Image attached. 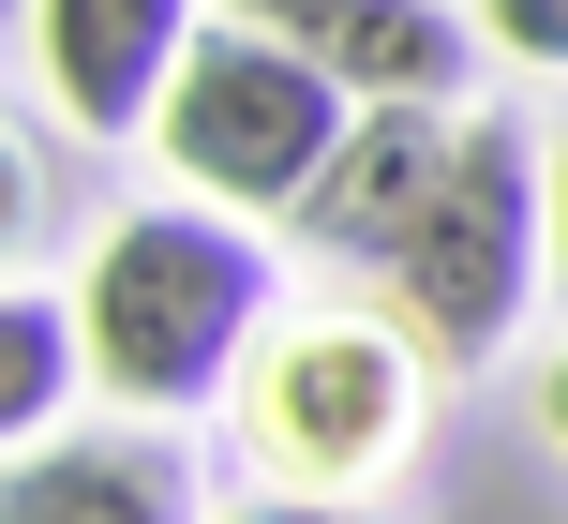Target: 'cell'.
Instances as JSON below:
<instances>
[{
	"mask_svg": "<svg viewBox=\"0 0 568 524\" xmlns=\"http://www.w3.org/2000/svg\"><path fill=\"white\" fill-rule=\"evenodd\" d=\"M255 315H270V255L225 195L210 210H135L105 225L75 285V345H90V390L135 420H195L210 390L255 360Z\"/></svg>",
	"mask_w": 568,
	"mask_h": 524,
	"instance_id": "cell-1",
	"label": "cell"
},
{
	"mask_svg": "<svg viewBox=\"0 0 568 524\" xmlns=\"http://www.w3.org/2000/svg\"><path fill=\"white\" fill-rule=\"evenodd\" d=\"M539 435L568 450V345H554V375H539Z\"/></svg>",
	"mask_w": 568,
	"mask_h": 524,
	"instance_id": "cell-12",
	"label": "cell"
},
{
	"mask_svg": "<svg viewBox=\"0 0 568 524\" xmlns=\"http://www.w3.org/2000/svg\"><path fill=\"white\" fill-rule=\"evenodd\" d=\"M479 30L524 60V75H568V0H479Z\"/></svg>",
	"mask_w": 568,
	"mask_h": 524,
	"instance_id": "cell-10",
	"label": "cell"
},
{
	"mask_svg": "<svg viewBox=\"0 0 568 524\" xmlns=\"http://www.w3.org/2000/svg\"><path fill=\"white\" fill-rule=\"evenodd\" d=\"M524 285H539V135L509 105H479L449 135V180H434L419 240L389 255V330L434 360V375H479L509 345Z\"/></svg>",
	"mask_w": 568,
	"mask_h": 524,
	"instance_id": "cell-2",
	"label": "cell"
},
{
	"mask_svg": "<svg viewBox=\"0 0 568 524\" xmlns=\"http://www.w3.org/2000/svg\"><path fill=\"white\" fill-rule=\"evenodd\" d=\"M90 345H60V300H0V420L16 435H45V405L75 390Z\"/></svg>",
	"mask_w": 568,
	"mask_h": 524,
	"instance_id": "cell-9",
	"label": "cell"
},
{
	"mask_svg": "<svg viewBox=\"0 0 568 524\" xmlns=\"http://www.w3.org/2000/svg\"><path fill=\"white\" fill-rule=\"evenodd\" d=\"M210 16H255L270 46H300L314 75H344L359 105H389V90L449 105V90L479 75V46H494V30L449 16V0H210Z\"/></svg>",
	"mask_w": 568,
	"mask_h": 524,
	"instance_id": "cell-7",
	"label": "cell"
},
{
	"mask_svg": "<svg viewBox=\"0 0 568 524\" xmlns=\"http://www.w3.org/2000/svg\"><path fill=\"white\" fill-rule=\"evenodd\" d=\"M344 120H359L344 75H314V60L270 46L255 16H210L195 46H180V75H165L150 150H165L195 195H225V210H300V180L344 150Z\"/></svg>",
	"mask_w": 568,
	"mask_h": 524,
	"instance_id": "cell-3",
	"label": "cell"
},
{
	"mask_svg": "<svg viewBox=\"0 0 568 524\" xmlns=\"http://www.w3.org/2000/svg\"><path fill=\"white\" fill-rule=\"evenodd\" d=\"M434 360L404 345L389 315H300L270 330L255 360H240V435H255L270 480H300V495H344V480H374L404 450V405H419Z\"/></svg>",
	"mask_w": 568,
	"mask_h": 524,
	"instance_id": "cell-4",
	"label": "cell"
},
{
	"mask_svg": "<svg viewBox=\"0 0 568 524\" xmlns=\"http://www.w3.org/2000/svg\"><path fill=\"white\" fill-rule=\"evenodd\" d=\"M0 524H210L180 435H30L0 480Z\"/></svg>",
	"mask_w": 568,
	"mask_h": 524,
	"instance_id": "cell-8",
	"label": "cell"
},
{
	"mask_svg": "<svg viewBox=\"0 0 568 524\" xmlns=\"http://www.w3.org/2000/svg\"><path fill=\"white\" fill-rule=\"evenodd\" d=\"M240 524H359V510H344V495H300V480H284V495H255Z\"/></svg>",
	"mask_w": 568,
	"mask_h": 524,
	"instance_id": "cell-11",
	"label": "cell"
},
{
	"mask_svg": "<svg viewBox=\"0 0 568 524\" xmlns=\"http://www.w3.org/2000/svg\"><path fill=\"white\" fill-rule=\"evenodd\" d=\"M449 135L464 120L449 105H419V90H389V105H359L344 120V150L300 180V255H329V270H374L389 285V255L419 240V210H434V180H449Z\"/></svg>",
	"mask_w": 568,
	"mask_h": 524,
	"instance_id": "cell-6",
	"label": "cell"
},
{
	"mask_svg": "<svg viewBox=\"0 0 568 524\" xmlns=\"http://www.w3.org/2000/svg\"><path fill=\"white\" fill-rule=\"evenodd\" d=\"M210 0H30V105L60 135H150Z\"/></svg>",
	"mask_w": 568,
	"mask_h": 524,
	"instance_id": "cell-5",
	"label": "cell"
},
{
	"mask_svg": "<svg viewBox=\"0 0 568 524\" xmlns=\"http://www.w3.org/2000/svg\"><path fill=\"white\" fill-rule=\"evenodd\" d=\"M554 270H568V135H554Z\"/></svg>",
	"mask_w": 568,
	"mask_h": 524,
	"instance_id": "cell-13",
	"label": "cell"
}]
</instances>
